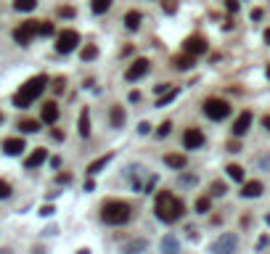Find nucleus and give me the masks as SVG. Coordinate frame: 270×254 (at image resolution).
<instances>
[{
  "label": "nucleus",
  "mask_w": 270,
  "mask_h": 254,
  "mask_svg": "<svg viewBox=\"0 0 270 254\" xmlns=\"http://www.w3.org/2000/svg\"><path fill=\"white\" fill-rule=\"evenodd\" d=\"M8 196H11V185L6 180H0V199H8Z\"/></svg>",
  "instance_id": "nucleus-35"
},
{
  "label": "nucleus",
  "mask_w": 270,
  "mask_h": 254,
  "mask_svg": "<svg viewBox=\"0 0 270 254\" xmlns=\"http://www.w3.org/2000/svg\"><path fill=\"white\" fill-rule=\"evenodd\" d=\"M252 19H262V8H254V11H252Z\"/></svg>",
  "instance_id": "nucleus-46"
},
{
  "label": "nucleus",
  "mask_w": 270,
  "mask_h": 254,
  "mask_svg": "<svg viewBox=\"0 0 270 254\" xmlns=\"http://www.w3.org/2000/svg\"><path fill=\"white\" fill-rule=\"evenodd\" d=\"M175 98H178V88H172L170 93L164 90V93H162V98L156 101V106H167V103H170V101H175Z\"/></svg>",
  "instance_id": "nucleus-27"
},
{
  "label": "nucleus",
  "mask_w": 270,
  "mask_h": 254,
  "mask_svg": "<svg viewBox=\"0 0 270 254\" xmlns=\"http://www.w3.org/2000/svg\"><path fill=\"white\" fill-rule=\"evenodd\" d=\"M59 16H74V8H59Z\"/></svg>",
  "instance_id": "nucleus-41"
},
{
  "label": "nucleus",
  "mask_w": 270,
  "mask_h": 254,
  "mask_svg": "<svg viewBox=\"0 0 270 254\" xmlns=\"http://www.w3.org/2000/svg\"><path fill=\"white\" fill-rule=\"evenodd\" d=\"M37 30H40V22H35V19H30V22H22V27H16V30H14V40L19 45H30L35 37H37Z\"/></svg>",
  "instance_id": "nucleus-5"
},
{
  "label": "nucleus",
  "mask_w": 270,
  "mask_h": 254,
  "mask_svg": "<svg viewBox=\"0 0 270 254\" xmlns=\"http://www.w3.org/2000/svg\"><path fill=\"white\" fill-rule=\"evenodd\" d=\"M77 43H80L77 32H74V30H64V32H59V37H56V51H59V53H72L74 48H77Z\"/></svg>",
  "instance_id": "nucleus-6"
},
{
  "label": "nucleus",
  "mask_w": 270,
  "mask_h": 254,
  "mask_svg": "<svg viewBox=\"0 0 270 254\" xmlns=\"http://www.w3.org/2000/svg\"><path fill=\"white\" fill-rule=\"evenodd\" d=\"M180 183H183V185H193V183H196V175H183Z\"/></svg>",
  "instance_id": "nucleus-37"
},
{
  "label": "nucleus",
  "mask_w": 270,
  "mask_h": 254,
  "mask_svg": "<svg viewBox=\"0 0 270 254\" xmlns=\"http://www.w3.org/2000/svg\"><path fill=\"white\" fill-rule=\"evenodd\" d=\"M183 51L191 53V56H201V53H207V40H204L201 35H191L183 40Z\"/></svg>",
  "instance_id": "nucleus-8"
},
{
  "label": "nucleus",
  "mask_w": 270,
  "mask_h": 254,
  "mask_svg": "<svg viewBox=\"0 0 270 254\" xmlns=\"http://www.w3.org/2000/svg\"><path fill=\"white\" fill-rule=\"evenodd\" d=\"M45 159H48V151H45V148H35V151L27 156V162H24V167L27 169H35V167H40Z\"/></svg>",
  "instance_id": "nucleus-14"
},
{
  "label": "nucleus",
  "mask_w": 270,
  "mask_h": 254,
  "mask_svg": "<svg viewBox=\"0 0 270 254\" xmlns=\"http://www.w3.org/2000/svg\"><path fill=\"white\" fill-rule=\"evenodd\" d=\"M162 8H164V14H175L178 11V0H162Z\"/></svg>",
  "instance_id": "nucleus-30"
},
{
  "label": "nucleus",
  "mask_w": 270,
  "mask_h": 254,
  "mask_svg": "<svg viewBox=\"0 0 270 254\" xmlns=\"http://www.w3.org/2000/svg\"><path fill=\"white\" fill-rule=\"evenodd\" d=\"M225 172H228L230 180H236V183L244 180V167H241V164H228V167H225Z\"/></svg>",
  "instance_id": "nucleus-21"
},
{
  "label": "nucleus",
  "mask_w": 270,
  "mask_h": 254,
  "mask_svg": "<svg viewBox=\"0 0 270 254\" xmlns=\"http://www.w3.org/2000/svg\"><path fill=\"white\" fill-rule=\"evenodd\" d=\"M259 193H262V183L259 180H249V183H244V188H241V196H244V199H257Z\"/></svg>",
  "instance_id": "nucleus-15"
},
{
  "label": "nucleus",
  "mask_w": 270,
  "mask_h": 254,
  "mask_svg": "<svg viewBox=\"0 0 270 254\" xmlns=\"http://www.w3.org/2000/svg\"><path fill=\"white\" fill-rule=\"evenodd\" d=\"M96 56H98V48H96V45H93V43H88L85 48L80 51V59H82V61H93V59H96Z\"/></svg>",
  "instance_id": "nucleus-25"
},
{
  "label": "nucleus",
  "mask_w": 270,
  "mask_h": 254,
  "mask_svg": "<svg viewBox=\"0 0 270 254\" xmlns=\"http://www.w3.org/2000/svg\"><path fill=\"white\" fill-rule=\"evenodd\" d=\"M59 114H61V109H59L56 101H45L40 106V117H43L45 125H56V122H59Z\"/></svg>",
  "instance_id": "nucleus-9"
},
{
  "label": "nucleus",
  "mask_w": 270,
  "mask_h": 254,
  "mask_svg": "<svg viewBox=\"0 0 270 254\" xmlns=\"http://www.w3.org/2000/svg\"><path fill=\"white\" fill-rule=\"evenodd\" d=\"M249 127H252V111H241V114L236 117V122H233V135L236 138L246 135Z\"/></svg>",
  "instance_id": "nucleus-11"
},
{
  "label": "nucleus",
  "mask_w": 270,
  "mask_h": 254,
  "mask_svg": "<svg viewBox=\"0 0 270 254\" xmlns=\"http://www.w3.org/2000/svg\"><path fill=\"white\" fill-rule=\"evenodd\" d=\"M111 3H114V0H90V8H93V14H106L111 8Z\"/></svg>",
  "instance_id": "nucleus-23"
},
{
  "label": "nucleus",
  "mask_w": 270,
  "mask_h": 254,
  "mask_svg": "<svg viewBox=\"0 0 270 254\" xmlns=\"http://www.w3.org/2000/svg\"><path fill=\"white\" fill-rule=\"evenodd\" d=\"M109 162H111V154H106V156H98L96 162H93V164L88 167V172H90V175H96V172H101V169H104Z\"/></svg>",
  "instance_id": "nucleus-22"
},
{
  "label": "nucleus",
  "mask_w": 270,
  "mask_h": 254,
  "mask_svg": "<svg viewBox=\"0 0 270 254\" xmlns=\"http://www.w3.org/2000/svg\"><path fill=\"white\" fill-rule=\"evenodd\" d=\"M164 90H170V85H164V82H162V85H156V93H159V96H162Z\"/></svg>",
  "instance_id": "nucleus-44"
},
{
  "label": "nucleus",
  "mask_w": 270,
  "mask_h": 254,
  "mask_svg": "<svg viewBox=\"0 0 270 254\" xmlns=\"http://www.w3.org/2000/svg\"><path fill=\"white\" fill-rule=\"evenodd\" d=\"M228 151H241V143H238V140H230V143H228Z\"/></svg>",
  "instance_id": "nucleus-38"
},
{
  "label": "nucleus",
  "mask_w": 270,
  "mask_h": 254,
  "mask_svg": "<svg viewBox=\"0 0 270 254\" xmlns=\"http://www.w3.org/2000/svg\"><path fill=\"white\" fill-rule=\"evenodd\" d=\"M183 146L185 148H201L204 146V133L199 127H188L183 133Z\"/></svg>",
  "instance_id": "nucleus-10"
},
{
  "label": "nucleus",
  "mask_w": 270,
  "mask_h": 254,
  "mask_svg": "<svg viewBox=\"0 0 270 254\" xmlns=\"http://www.w3.org/2000/svg\"><path fill=\"white\" fill-rule=\"evenodd\" d=\"M69 180H72V175H69V172H67V175H59V177H56V183H61V185H64V183H69Z\"/></svg>",
  "instance_id": "nucleus-40"
},
{
  "label": "nucleus",
  "mask_w": 270,
  "mask_h": 254,
  "mask_svg": "<svg viewBox=\"0 0 270 254\" xmlns=\"http://www.w3.org/2000/svg\"><path fill=\"white\" fill-rule=\"evenodd\" d=\"M56 30H53V24L51 22H45V24H40V30H37V35H40V37H51Z\"/></svg>",
  "instance_id": "nucleus-29"
},
{
  "label": "nucleus",
  "mask_w": 270,
  "mask_h": 254,
  "mask_svg": "<svg viewBox=\"0 0 270 254\" xmlns=\"http://www.w3.org/2000/svg\"><path fill=\"white\" fill-rule=\"evenodd\" d=\"M141 22H143L141 11H127V14H125V27H127L130 32H135L138 27H141Z\"/></svg>",
  "instance_id": "nucleus-18"
},
{
  "label": "nucleus",
  "mask_w": 270,
  "mask_h": 254,
  "mask_svg": "<svg viewBox=\"0 0 270 254\" xmlns=\"http://www.w3.org/2000/svg\"><path fill=\"white\" fill-rule=\"evenodd\" d=\"M24 148H27L24 138H6V140H3V151H6L8 156H19Z\"/></svg>",
  "instance_id": "nucleus-12"
},
{
  "label": "nucleus",
  "mask_w": 270,
  "mask_h": 254,
  "mask_svg": "<svg viewBox=\"0 0 270 254\" xmlns=\"http://www.w3.org/2000/svg\"><path fill=\"white\" fill-rule=\"evenodd\" d=\"M265 43L270 45V27H267V30H265Z\"/></svg>",
  "instance_id": "nucleus-47"
},
{
  "label": "nucleus",
  "mask_w": 270,
  "mask_h": 254,
  "mask_svg": "<svg viewBox=\"0 0 270 254\" xmlns=\"http://www.w3.org/2000/svg\"><path fill=\"white\" fill-rule=\"evenodd\" d=\"M267 77H270V67H267Z\"/></svg>",
  "instance_id": "nucleus-48"
},
{
  "label": "nucleus",
  "mask_w": 270,
  "mask_h": 254,
  "mask_svg": "<svg viewBox=\"0 0 270 254\" xmlns=\"http://www.w3.org/2000/svg\"><path fill=\"white\" fill-rule=\"evenodd\" d=\"M148 69H151V64H148V59H135V61H133V64H130V67H127L125 77H127L130 82H135V80L146 77V74H148Z\"/></svg>",
  "instance_id": "nucleus-7"
},
{
  "label": "nucleus",
  "mask_w": 270,
  "mask_h": 254,
  "mask_svg": "<svg viewBox=\"0 0 270 254\" xmlns=\"http://www.w3.org/2000/svg\"><path fill=\"white\" fill-rule=\"evenodd\" d=\"M154 212L156 217L162 222H178L185 212V204L178 199V196H172L170 191H159L156 193V204H154Z\"/></svg>",
  "instance_id": "nucleus-1"
},
{
  "label": "nucleus",
  "mask_w": 270,
  "mask_h": 254,
  "mask_svg": "<svg viewBox=\"0 0 270 254\" xmlns=\"http://www.w3.org/2000/svg\"><path fill=\"white\" fill-rule=\"evenodd\" d=\"M164 164H167V167H172V169H185L188 159H185L183 154H164Z\"/></svg>",
  "instance_id": "nucleus-17"
},
{
  "label": "nucleus",
  "mask_w": 270,
  "mask_h": 254,
  "mask_svg": "<svg viewBox=\"0 0 270 254\" xmlns=\"http://www.w3.org/2000/svg\"><path fill=\"white\" fill-rule=\"evenodd\" d=\"M225 8H228L230 14H236L238 11V0H225Z\"/></svg>",
  "instance_id": "nucleus-36"
},
{
  "label": "nucleus",
  "mask_w": 270,
  "mask_h": 254,
  "mask_svg": "<svg viewBox=\"0 0 270 254\" xmlns=\"http://www.w3.org/2000/svg\"><path fill=\"white\" fill-rule=\"evenodd\" d=\"M193 61H196V56H191V53H185V51H183V56H175V59H172L175 69H180V72H188L193 67Z\"/></svg>",
  "instance_id": "nucleus-16"
},
{
  "label": "nucleus",
  "mask_w": 270,
  "mask_h": 254,
  "mask_svg": "<svg viewBox=\"0 0 270 254\" xmlns=\"http://www.w3.org/2000/svg\"><path fill=\"white\" fill-rule=\"evenodd\" d=\"M64 88H67V80H64V77H56V80H53V93H64Z\"/></svg>",
  "instance_id": "nucleus-33"
},
{
  "label": "nucleus",
  "mask_w": 270,
  "mask_h": 254,
  "mask_svg": "<svg viewBox=\"0 0 270 254\" xmlns=\"http://www.w3.org/2000/svg\"><path fill=\"white\" fill-rule=\"evenodd\" d=\"M204 114H207L209 119L220 122V119H225L230 114V103L222 101V98H207L204 101Z\"/></svg>",
  "instance_id": "nucleus-4"
},
{
  "label": "nucleus",
  "mask_w": 270,
  "mask_h": 254,
  "mask_svg": "<svg viewBox=\"0 0 270 254\" xmlns=\"http://www.w3.org/2000/svg\"><path fill=\"white\" fill-rule=\"evenodd\" d=\"M162 249L164 251H175V249H178V241H175V238H164L162 241Z\"/></svg>",
  "instance_id": "nucleus-34"
},
{
  "label": "nucleus",
  "mask_w": 270,
  "mask_h": 254,
  "mask_svg": "<svg viewBox=\"0 0 270 254\" xmlns=\"http://www.w3.org/2000/svg\"><path fill=\"white\" fill-rule=\"evenodd\" d=\"M45 88H48V74H35L32 80H27L22 88H19V93L14 96V106H19V109L32 106V103L43 96Z\"/></svg>",
  "instance_id": "nucleus-2"
},
{
  "label": "nucleus",
  "mask_w": 270,
  "mask_h": 254,
  "mask_svg": "<svg viewBox=\"0 0 270 254\" xmlns=\"http://www.w3.org/2000/svg\"><path fill=\"white\" fill-rule=\"evenodd\" d=\"M170 130H172V122H162L159 130H156V135H159V138H167V135H170Z\"/></svg>",
  "instance_id": "nucleus-31"
},
{
  "label": "nucleus",
  "mask_w": 270,
  "mask_h": 254,
  "mask_svg": "<svg viewBox=\"0 0 270 254\" xmlns=\"http://www.w3.org/2000/svg\"><path fill=\"white\" fill-rule=\"evenodd\" d=\"M228 191V188H225V183H212V196H222V193H225Z\"/></svg>",
  "instance_id": "nucleus-32"
},
{
  "label": "nucleus",
  "mask_w": 270,
  "mask_h": 254,
  "mask_svg": "<svg viewBox=\"0 0 270 254\" xmlns=\"http://www.w3.org/2000/svg\"><path fill=\"white\" fill-rule=\"evenodd\" d=\"M148 130H151V125H148V122H141V125H138V133H141V135H146Z\"/></svg>",
  "instance_id": "nucleus-39"
},
{
  "label": "nucleus",
  "mask_w": 270,
  "mask_h": 254,
  "mask_svg": "<svg viewBox=\"0 0 270 254\" xmlns=\"http://www.w3.org/2000/svg\"><path fill=\"white\" fill-rule=\"evenodd\" d=\"M209 206H212V199H209V196H201V199L196 201V212H209Z\"/></svg>",
  "instance_id": "nucleus-28"
},
{
  "label": "nucleus",
  "mask_w": 270,
  "mask_h": 254,
  "mask_svg": "<svg viewBox=\"0 0 270 254\" xmlns=\"http://www.w3.org/2000/svg\"><path fill=\"white\" fill-rule=\"evenodd\" d=\"M14 8H16V11H22V14L35 11V8H37V0H14Z\"/></svg>",
  "instance_id": "nucleus-24"
},
{
  "label": "nucleus",
  "mask_w": 270,
  "mask_h": 254,
  "mask_svg": "<svg viewBox=\"0 0 270 254\" xmlns=\"http://www.w3.org/2000/svg\"><path fill=\"white\" fill-rule=\"evenodd\" d=\"M51 135H53L56 140H64V133H61V130H59V127H53V130H51Z\"/></svg>",
  "instance_id": "nucleus-42"
},
{
  "label": "nucleus",
  "mask_w": 270,
  "mask_h": 254,
  "mask_svg": "<svg viewBox=\"0 0 270 254\" xmlns=\"http://www.w3.org/2000/svg\"><path fill=\"white\" fill-rule=\"evenodd\" d=\"M262 127H265V130H270V114H265V117H262Z\"/></svg>",
  "instance_id": "nucleus-45"
},
{
  "label": "nucleus",
  "mask_w": 270,
  "mask_h": 254,
  "mask_svg": "<svg viewBox=\"0 0 270 254\" xmlns=\"http://www.w3.org/2000/svg\"><path fill=\"white\" fill-rule=\"evenodd\" d=\"M236 246H238V238L233 236V233H225L220 241H215V246H212V249H215V251H233Z\"/></svg>",
  "instance_id": "nucleus-13"
},
{
  "label": "nucleus",
  "mask_w": 270,
  "mask_h": 254,
  "mask_svg": "<svg viewBox=\"0 0 270 254\" xmlns=\"http://www.w3.org/2000/svg\"><path fill=\"white\" fill-rule=\"evenodd\" d=\"M0 122H3V114H0Z\"/></svg>",
  "instance_id": "nucleus-49"
},
{
  "label": "nucleus",
  "mask_w": 270,
  "mask_h": 254,
  "mask_svg": "<svg viewBox=\"0 0 270 254\" xmlns=\"http://www.w3.org/2000/svg\"><path fill=\"white\" fill-rule=\"evenodd\" d=\"M101 217H104L106 225H125L130 217H133V209H130V204L127 201H106L104 204V209H101Z\"/></svg>",
  "instance_id": "nucleus-3"
},
{
  "label": "nucleus",
  "mask_w": 270,
  "mask_h": 254,
  "mask_svg": "<svg viewBox=\"0 0 270 254\" xmlns=\"http://www.w3.org/2000/svg\"><path fill=\"white\" fill-rule=\"evenodd\" d=\"M40 214H45V217H51V214H53V206H43V209H40Z\"/></svg>",
  "instance_id": "nucleus-43"
},
{
  "label": "nucleus",
  "mask_w": 270,
  "mask_h": 254,
  "mask_svg": "<svg viewBox=\"0 0 270 254\" xmlns=\"http://www.w3.org/2000/svg\"><path fill=\"white\" fill-rule=\"evenodd\" d=\"M19 130H22V133H37L40 125H37L35 119H22V122H19Z\"/></svg>",
  "instance_id": "nucleus-26"
},
{
  "label": "nucleus",
  "mask_w": 270,
  "mask_h": 254,
  "mask_svg": "<svg viewBox=\"0 0 270 254\" xmlns=\"http://www.w3.org/2000/svg\"><path fill=\"white\" fill-rule=\"evenodd\" d=\"M77 133L82 138H88L90 135V114H88V109H82L80 111V122H77Z\"/></svg>",
  "instance_id": "nucleus-19"
},
{
  "label": "nucleus",
  "mask_w": 270,
  "mask_h": 254,
  "mask_svg": "<svg viewBox=\"0 0 270 254\" xmlns=\"http://www.w3.org/2000/svg\"><path fill=\"white\" fill-rule=\"evenodd\" d=\"M109 119H111V127H122L125 125V109L122 106H111Z\"/></svg>",
  "instance_id": "nucleus-20"
}]
</instances>
